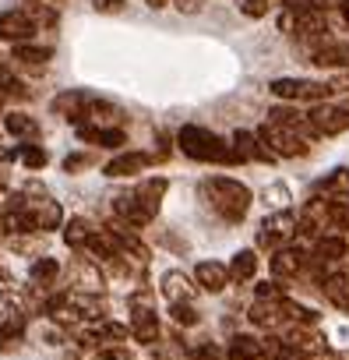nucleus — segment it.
Here are the masks:
<instances>
[{"label": "nucleus", "instance_id": "f257e3e1", "mask_svg": "<svg viewBox=\"0 0 349 360\" xmlns=\"http://www.w3.org/2000/svg\"><path fill=\"white\" fill-rule=\"evenodd\" d=\"M162 195H166V180H162V176L145 180L141 188L124 191V195L113 198V216H117L124 226H148V223L159 216Z\"/></svg>", "mask_w": 349, "mask_h": 360}, {"label": "nucleus", "instance_id": "f03ea898", "mask_svg": "<svg viewBox=\"0 0 349 360\" xmlns=\"http://www.w3.org/2000/svg\"><path fill=\"white\" fill-rule=\"evenodd\" d=\"M205 198H209V205L226 223H240L247 216V209H251V188L240 184V180H233V176H212V180H205Z\"/></svg>", "mask_w": 349, "mask_h": 360}, {"label": "nucleus", "instance_id": "7ed1b4c3", "mask_svg": "<svg viewBox=\"0 0 349 360\" xmlns=\"http://www.w3.org/2000/svg\"><path fill=\"white\" fill-rule=\"evenodd\" d=\"M177 145H180V152L187 159H198V162H230V166L240 162L233 145H226L219 134H212V131H205L198 124H184L180 134H177Z\"/></svg>", "mask_w": 349, "mask_h": 360}, {"label": "nucleus", "instance_id": "20e7f679", "mask_svg": "<svg viewBox=\"0 0 349 360\" xmlns=\"http://www.w3.org/2000/svg\"><path fill=\"white\" fill-rule=\"evenodd\" d=\"M254 134H258V141L272 152V159H300V155L310 152V141H307V138H300L296 131H289V127H282V124H272V120H265Z\"/></svg>", "mask_w": 349, "mask_h": 360}, {"label": "nucleus", "instance_id": "39448f33", "mask_svg": "<svg viewBox=\"0 0 349 360\" xmlns=\"http://www.w3.org/2000/svg\"><path fill=\"white\" fill-rule=\"evenodd\" d=\"M268 89H272V96H279L286 103H324L331 96V85L314 82V78H275Z\"/></svg>", "mask_w": 349, "mask_h": 360}, {"label": "nucleus", "instance_id": "423d86ee", "mask_svg": "<svg viewBox=\"0 0 349 360\" xmlns=\"http://www.w3.org/2000/svg\"><path fill=\"white\" fill-rule=\"evenodd\" d=\"M307 124L314 127V134H342L349 131V103H317L310 113H307Z\"/></svg>", "mask_w": 349, "mask_h": 360}, {"label": "nucleus", "instance_id": "0eeeda50", "mask_svg": "<svg viewBox=\"0 0 349 360\" xmlns=\"http://www.w3.org/2000/svg\"><path fill=\"white\" fill-rule=\"evenodd\" d=\"M296 237V216L293 212H275L261 223V233H258V244L268 248V251H279L286 248V240Z\"/></svg>", "mask_w": 349, "mask_h": 360}, {"label": "nucleus", "instance_id": "6e6552de", "mask_svg": "<svg viewBox=\"0 0 349 360\" xmlns=\"http://www.w3.org/2000/svg\"><path fill=\"white\" fill-rule=\"evenodd\" d=\"M247 321L258 325V328H282L289 321V297H279V300H254L251 311H247Z\"/></svg>", "mask_w": 349, "mask_h": 360}, {"label": "nucleus", "instance_id": "1a4fd4ad", "mask_svg": "<svg viewBox=\"0 0 349 360\" xmlns=\"http://www.w3.org/2000/svg\"><path fill=\"white\" fill-rule=\"evenodd\" d=\"M39 29L32 25V18L22 11V8H15V11H4L0 15V43H32V36H36Z\"/></svg>", "mask_w": 349, "mask_h": 360}, {"label": "nucleus", "instance_id": "9d476101", "mask_svg": "<svg viewBox=\"0 0 349 360\" xmlns=\"http://www.w3.org/2000/svg\"><path fill=\"white\" fill-rule=\"evenodd\" d=\"M152 159L155 155H148V152H117L106 166H103V173L113 180H120V176H138V173H145L148 166H152Z\"/></svg>", "mask_w": 349, "mask_h": 360}, {"label": "nucleus", "instance_id": "9b49d317", "mask_svg": "<svg viewBox=\"0 0 349 360\" xmlns=\"http://www.w3.org/2000/svg\"><path fill=\"white\" fill-rule=\"evenodd\" d=\"M131 304H134V311H131V335L138 342H145V346L159 342V318H155V311L148 304H138V300H131Z\"/></svg>", "mask_w": 349, "mask_h": 360}, {"label": "nucleus", "instance_id": "f8f14e48", "mask_svg": "<svg viewBox=\"0 0 349 360\" xmlns=\"http://www.w3.org/2000/svg\"><path fill=\"white\" fill-rule=\"evenodd\" d=\"M307 269V251L303 248H279L272 255V276L275 279H293Z\"/></svg>", "mask_w": 349, "mask_h": 360}, {"label": "nucleus", "instance_id": "ddd939ff", "mask_svg": "<svg viewBox=\"0 0 349 360\" xmlns=\"http://www.w3.org/2000/svg\"><path fill=\"white\" fill-rule=\"evenodd\" d=\"M233 152L240 162H272V152L258 141L254 131H237L233 134Z\"/></svg>", "mask_w": 349, "mask_h": 360}, {"label": "nucleus", "instance_id": "4468645a", "mask_svg": "<svg viewBox=\"0 0 349 360\" xmlns=\"http://www.w3.org/2000/svg\"><path fill=\"white\" fill-rule=\"evenodd\" d=\"M321 290H324L328 304H335V307L349 311V265H342V269L328 272V276L321 279Z\"/></svg>", "mask_w": 349, "mask_h": 360}, {"label": "nucleus", "instance_id": "2eb2a0df", "mask_svg": "<svg viewBox=\"0 0 349 360\" xmlns=\"http://www.w3.org/2000/svg\"><path fill=\"white\" fill-rule=\"evenodd\" d=\"M78 138L99 148H120L127 145V134L120 127H96V124H78Z\"/></svg>", "mask_w": 349, "mask_h": 360}, {"label": "nucleus", "instance_id": "dca6fc26", "mask_svg": "<svg viewBox=\"0 0 349 360\" xmlns=\"http://www.w3.org/2000/svg\"><path fill=\"white\" fill-rule=\"evenodd\" d=\"M195 283H198L205 293H223L226 283H230V272H226L223 262H202V265L195 269Z\"/></svg>", "mask_w": 349, "mask_h": 360}, {"label": "nucleus", "instance_id": "f3484780", "mask_svg": "<svg viewBox=\"0 0 349 360\" xmlns=\"http://www.w3.org/2000/svg\"><path fill=\"white\" fill-rule=\"evenodd\" d=\"M85 106H88V96L78 92V89H67V92L53 96V103H50V110L60 113V117H67V120H81L85 117Z\"/></svg>", "mask_w": 349, "mask_h": 360}, {"label": "nucleus", "instance_id": "a211bd4d", "mask_svg": "<svg viewBox=\"0 0 349 360\" xmlns=\"http://www.w3.org/2000/svg\"><path fill=\"white\" fill-rule=\"evenodd\" d=\"M162 297L169 304H191L195 300V286L184 272H166L162 276Z\"/></svg>", "mask_w": 349, "mask_h": 360}, {"label": "nucleus", "instance_id": "6ab92c4d", "mask_svg": "<svg viewBox=\"0 0 349 360\" xmlns=\"http://www.w3.org/2000/svg\"><path fill=\"white\" fill-rule=\"evenodd\" d=\"M11 60H18L22 68H43L46 60H53V46H36V43H15Z\"/></svg>", "mask_w": 349, "mask_h": 360}, {"label": "nucleus", "instance_id": "aec40b11", "mask_svg": "<svg viewBox=\"0 0 349 360\" xmlns=\"http://www.w3.org/2000/svg\"><path fill=\"white\" fill-rule=\"evenodd\" d=\"M261 356H265V349H261L258 335H233L226 346V360H261Z\"/></svg>", "mask_w": 349, "mask_h": 360}, {"label": "nucleus", "instance_id": "412c9836", "mask_svg": "<svg viewBox=\"0 0 349 360\" xmlns=\"http://www.w3.org/2000/svg\"><path fill=\"white\" fill-rule=\"evenodd\" d=\"M317 68H349V46L345 43H324L321 50L310 53Z\"/></svg>", "mask_w": 349, "mask_h": 360}, {"label": "nucleus", "instance_id": "4be33fe9", "mask_svg": "<svg viewBox=\"0 0 349 360\" xmlns=\"http://www.w3.org/2000/svg\"><path fill=\"white\" fill-rule=\"evenodd\" d=\"M345 251H349V244H345V237H338V233L314 240V258H317V262H342Z\"/></svg>", "mask_w": 349, "mask_h": 360}, {"label": "nucleus", "instance_id": "5701e85b", "mask_svg": "<svg viewBox=\"0 0 349 360\" xmlns=\"http://www.w3.org/2000/svg\"><path fill=\"white\" fill-rule=\"evenodd\" d=\"M226 272H230V279H237V283H247V279H254V272H258V255H254L251 248L237 251Z\"/></svg>", "mask_w": 349, "mask_h": 360}, {"label": "nucleus", "instance_id": "b1692460", "mask_svg": "<svg viewBox=\"0 0 349 360\" xmlns=\"http://www.w3.org/2000/svg\"><path fill=\"white\" fill-rule=\"evenodd\" d=\"M324 223L331 230H349V198L328 195L324 198Z\"/></svg>", "mask_w": 349, "mask_h": 360}, {"label": "nucleus", "instance_id": "393cba45", "mask_svg": "<svg viewBox=\"0 0 349 360\" xmlns=\"http://www.w3.org/2000/svg\"><path fill=\"white\" fill-rule=\"evenodd\" d=\"M4 131L15 134V138H22V141L39 138V124H36L29 113H8V117H4Z\"/></svg>", "mask_w": 349, "mask_h": 360}, {"label": "nucleus", "instance_id": "a878e982", "mask_svg": "<svg viewBox=\"0 0 349 360\" xmlns=\"http://www.w3.org/2000/svg\"><path fill=\"white\" fill-rule=\"evenodd\" d=\"M85 117H88L92 124H103V127H113V124H120V110H117V106H110L106 99H88V106H85Z\"/></svg>", "mask_w": 349, "mask_h": 360}, {"label": "nucleus", "instance_id": "bb28decb", "mask_svg": "<svg viewBox=\"0 0 349 360\" xmlns=\"http://www.w3.org/2000/svg\"><path fill=\"white\" fill-rule=\"evenodd\" d=\"M29 212H32L36 230H60V223H64V212L57 202H43L39 209H29Z\"/></svg>", "mask_w": 349, "mask_h": 360}, {"label": "nucleus", "instance_id": "cd10ccee", "mask_svg": "<svg viewBox=\"0 0 349 360\" xmlns=\"http://www.w3.org/2000/svg\"><path fill=\"white\" fill-rule=\"evenodd\" d=\"M88 237H92V226H88L81 216H74V219L67 223V230H64V240H67V248H71V251H85Z\"/></svg>", "mask_w": 349, "mask_h": 360}, {"label": "nucleus", "instance_id": "c85d7f7f", "mask_svg": "<svg viewBox=\"0 0 349 360\" xmlns=\"http://www.w3.org/2000/svg\"><path fill=\"white\" fill-rule=\"evenodd\" d=\"M22 11L32 18V25H36V29H57V22H60V15H57L50 4H36V0H32L29 8H22Z\"/></svg>", "mask_w": 349, "mask_h": 360}, {"label": "nucleus", "instance_id": "c756f323", "mask_svg": "<svg viewBox=\"0 0 349 360\" xmlns=\"http://www.w3.org/2000/svg\"><path fill=\"white\" fill-rule=\"evenodd\" d=\"M29 276H32V283L50 286V283H57V276H60V262H57V258H39V262L29 269Z\"/></svg>", "mask_w": 349, "mask_h": 360}, {"label": "nucleus", "instance_id": "7c9ffc66", "mask_svg": "<svg viewBox=\"0 0 349 360\" xmlns=\"http://www.w3.org/2000/svg\"><path fill=\"white\" fill-rule=\"evenodd\" d=\"M4 96H15V99H25L29 92L22 89V82H18V78H15V75H11V71L4 68V64H0V99H4Z\"/></svg>", "mask_w": 349, "mask_h": 360}, {"label": "nucleus", "instance_id": "2f4dec72", "mask_svg": "<svg viewBox=\"0 0 349 360\" xmlns=\"http://www.w3.org/2000/svg\"><path fill=\"white\" fill-rule=\"evenodd\" d=\"M22 162H25L29 169H43V166L50 162V155H46L39 145H25V148H22Z\"/></svg>", "mask_w": 349, "mask_h": 360}, {"label": "nucleus", "instance_id": "473e14b6", "mask_svg": "<svg viewBox=\"0 0 349 360\" xmlns=\"http://www.w3.org/2000/svg\"><path fill=\"white\" fill-rule=\"evenodd\" d=\"M169 314H173V321H177V325H195L198 321L195 304H169Z\"/></svg>", "mask_w": 349, "mask_h": 360}, {"label": "nucleus", "instance_id": "72a5a7b5", "mask_svg": "<svg viewBox=\"0 0 349 360\" xmlns=\"http://www.w3.org/2000/svg\"><path fill=\"white\" fill-rule=\"evenodd\" d=\"M268 8H272V0H240V11L247 18H265Z\"/></svg>", "mask_w": 349, "mask_h": 360}, {"label": "nucleus", "instance_id": "f704fd0d", "mask_svg": "<svg viewBox=\"0 0 349 360\" xmlns=\"http://www.w3.org/2000/svg\"><path fill=\"white\" fill-rule=\"evenodd\" d=\"M92 8H96L99 15H120V11L127 8V0H92Z\"/></svg>", "mask_w": 349, "mask_h": 360}, {"label": "nucleus", "instance_id": "c9c22d12", "mask_svg": "<svg viewBox=\"0 0 349 360\" xmlns=\"http://www.w3.org/2000/svg\"><path fill=\"white\" fill-rule=\"evenodd\" d=\"M254 293H258V300H279V297H286L279 283H258Z\"/></svg>", "mask_w": 349, "mask_h": 360}, {"label": "nucleus", "instance_id": "e433bc0d", "mask_svg": "<svg viewBox=\"0 0 349 360\" xmlns=\"http://www.w3.org/2000/svg\"><path fill=\"white\" fill-rule=\"evenodd\" d=\"M85 162H88V159H81V155H71V159L64 162V169H81Z\"/></svg>", "mask_w": 349, "mask_h": 360}, {"label": "nucleus", "instance_id": "4c0bfd02", "mask_svg": "<svg viewBox=\"0 0 349 360\" xmlns=\"http://www.w3.org/2000/svg\"><path fill=\"white\" fill-rule=\"evenodd\" d=\"M148 8H155V11H162V8H169V0H145Z\"/></svg>", "mask_w": 349, "mask_h": 360}, {"label": "nucleus", "instance_id": "58836bf2", "mask_svg": "<svg viewBox=\"0 0 349 360\" xmlns=\"http://www.w3.org/2000/svg\"><path fill=\"white\" fill-rule=\"evenodd\" d=\"M338 11H342V18H345V25H349V0H338Z\"/></svg>", "mask_w": 349, "mask_h": 360}, {"label": "nucleus", "instance_id": "ea45409f", "mask_svg": "<svg viewBox=\"0 0 349 360\" xmlns=\"http://www.w3.org/2000/svg\"><path fill=\"white\" fill-rule=\"evenodd\" d=\"M335 360H349V353H338V356H335Z\"/></svg>", "mask_w": 349, "mask_h": 360}, {"label": "nucleus", "instance_id": "a19ab883", "mask_svg": "<svg viewBox=\"0 0 349 360\" xmlns=\"http://www.w3.org/2000/svg\"><path fill=\"white\" fill-rule=\"evenodd\" d=\"M0 188H4V169H0Z\"/></svg>", "mask_w": 349, "mask_h": 360}]
</instances>
